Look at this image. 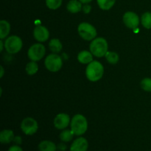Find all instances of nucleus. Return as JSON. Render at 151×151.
Masks as SVG:
<instances>
[{"mask_svg": "<svg viewBox=\"0 0 151 151\" xmlns=\"http://www.w3.org/2000/svg\"><path fill=\"white\" fill-rule=\"evenodd\" d=\"M104 74V67L97 60H93L88 63L86 69V75L88 81L91 82H97L100 81Z\"/></svg>", "mask_w": 151, "mask_h": 151, "instance_id": "f257e3e1", "label": "nucleus"}, {"mask_svg": "<svg viewBox=\"0 0 151 151\" xmlns=\"http://www.w3.org/2000/svg\"><path fill=\"white\" fill-rule=\"evenodd\" d=\"M71 130L75 135L81 136L86 132L88 129V122L83 115L76 114L71 120Z\"/></svg>", "mask_w": 151, "mask_h": 151, "instance_id": "f03ea898", "label": "nucleus"}, {"mask_svg": "<svg viewBox=\"0 0 151 151\" xmlns=\"http://www.w3.org/2000/svg\"><path fill=\"white\" fill-rule=\"evenodd\" d=\"M90 52L93 55L97 58H102L106 55L108 52V42L104 38H97L92 40L90 44Z\"/></svg>", "mask_w": 151, "mask_h": 151, "instance_id": "7ed1b4c3", "label": "nucleus"}, {"mask_svg": "<svg viewBox=\"0 0 151 151\" xmlns=\"http://www.w3.org/2000/svg\"><path fill=\"white\" fill-rule=\"evenodd\" d=\"M78 31L80 36L86 41H92L97 36L95 27L88 22H82L80 24Z\"/></svg>", "mask_w": 151, "mask_h": 151, "instance_id": "20e7f679", "label": "nucleus"}, {"mask_svg": "<svg viewBox=\"0 0 151 151\" xmlns=\"http://www.w3.org/2000/svg\"><path fill=\"white\" fill-rule=\"evenodd\" d=\"M23 42L17 35H11L4 41V48L10 54H16L22 48Z\"/></svg>", "mask_w": 151, "mask_h": 151, "instance_id": "39448f33", "label": "nucleus"}, {"mask_svg": "<svg viewBox=\"0 0 151 151\" xmlns=\"http://www.w3.org/2000/svg\"><path fill=\"white\" fill-rule=\"evenodd\" d=\"M46 68L47 70L52 72H58L63 66V60L60 56L56 53L50 54L45 58L44 61Z\"/></svg>", "mask_w": 151, "mask_h": 151, "instance_id": "423d86ee", "label": "nucleus"}, {"mask_svg": "<svg viewBox=\"0 0 151 151\" xmlns=\"http://www.w3.org/2000/svg\"><path fill=\"white\" fill-rule=\"evenodd\" d=\"M46 48L43 44H35L31 46L27 52V56L32 61H38L45 55Z\"/></svg>", "mask_w": 151, "mask_h": 151, "instance_id": "0eeeda50", "label": "nucleus"}, {"mask_svg": "<svg viewBox=\"0 0 151 151\" xmlns=\"http://www.w3.org/2000/svg\"><path fill=\"white\" fill-rule=\"evenodd\" d=\"M38 128L37 121L32 117H27L22 120L21 123V129L22 132L28 136L35 134Z\"/></svg>", "mask_w": 151, "mask_h": 151, "instance_id": "6e6552de", "label": "nucleus"}, {"mask_svg": "<svg viewBox=\"0 0 151 151\" xmlns=\"http://www.w3.org/2000/svg\"><path fill=\"white\" fill-rule=\"evenodd\" d=\"M123 22L127 27L135 29L139 24V17L136 13L132 11H128L123 15Z\"/></svg>", "mask_w": 151, "mask_h": 151, "instance_id": "1a4fd4ad", "label": "nucleus"}, {"mask_svg": "<svg viewBox=\"0 0 151 151\" xmlns=\"http://www.w3.org/2000/svg\"><path fill=\"white\" fill-rule=\"evenodd\" d=\"M33 36L38 42H45L50 37V32L47 27L42 25H38L34 29Z\"/></svg>", "mask_w": 151, "mask_h": 151, "instance_id": "9d476101", "label": "nucleus"}, {"mask_svg": "<svg viewBox=\"0 0 151 151\" xmlns=\"http://www.w3.org/2000/svg\"><path fill=\"white\" fill-rule=\"evenodd\" d=\"M70 123V117L64 113L58 114L54 119V125L57 129L63 130Z\"/></svg>", "mask_w": 151, "mask_h": 151, "instance_id": "9b49d317", "label": "nucleus"}, {"mask_svg": "<svg viewBox=\"0 0 151 151\" xmlns=\"http://www.w3.org/2000/svg\"><path fill=\"white\" fill-rule=\"evenodd\" d=\"M88 142L84 137H79L72 142L70 147V151H87Z\"/></svg>", "mask_w": 151, "mask_h": 151, "instance_id": "f8f14e48", "label": "nucleus"}, {"mask_svg": "<svg viewBox=\"0 0 151 151\" xmlns=\"http://www.w3.org/2000/svg\"><path fill=\"white\" fill-rule=\"evenodd\" d=\"M78 60L83 64H88L93 61V54L87 50H83L78 53Z\"/></svg>", "mask_w": 151, "mask_h": 151, "instance_id": "ddd939ff", "label": "nucleus"}, {"mask_svg": "<svg viewBox=\"0 0 151 151\" xmlns=\"http://www.w3.org/2000/svg\"><path fill=\"white\" fill-rule=\"evenodd\" d=\"M14 134L12 130H3L0 133V142L2 144H9L14 139Z\"/></svg>", "mask_w": 151, "mask_h": 151, "instance_id": "4468645a", "label": "nucleus"}, {"mask_svg": "<svg viewBox=\"0 0 151 151\" xmlns=\"http://www.w3.org/2000/svg\"><path fill=\"white\" fill-rule=\"evenodd\" d=\"M67 10L69 13H77L81 11L83 9L82 3L79 0H70L68 2L67 6H66Z\"/></svg>", "mask_w": 151, "mask_h": 151, "instance_id": "2eb2a0df", "label": "nucleus"}, {"mask_svg": "<svg viewBox=\"0 0 151 151\" xmlns=\"http://www.w3.org/2000/svg\"><path fill=\"white\" fill-rule=\"evenodd\" d=\"M38 150L39 151H56L57 147L53 142L44 140L39 143Z\"/></svg>", "mask_w": 151, "mask_h": 151, "instance_id": "dca6fc26", "label": "nucleus"}, {"mask_svg": "<svg viewBox=\"0 0 151 151\" xmlns=\"http://www.w3.org/2000/svg\"><path fill=\"white\" fill-rule=\"evenodd\" d=\"M10 24L8 22L5 20H1L0 22V38L4 39L10 33Z\"/></svg>", "mask_w": 151, "mask_h": 151, "instance_id": "f3484780", "label": "nucleus"}, {"mask_svg": "<svg viewBox=\"0 0 151 151\" xmlns=\"http://www.w3.org/2000/svg\"><path fill=\"white\" fill-rule=\"evenodd\" d=\"M49 47L53 53H58L59 52L61 51L63 46H62L60 40L58 38H52V40H50V43H49Z\"/></svg>", "mask_w": 151, "mask_h": 151, "instance_id": "a211bd4d", "label": "nucleus"}, {"mask_svg": "<svg viewBox=\"0 0 151 151\" xmlns=\"http://www.w3.org/2000/svg\"><path fill=\"white\" fill-rule=\"evenodd\" d=\"M99 7L103 10H109L114 5L116 0H97Z\"/></svg>", "mask_w": 151, "mask_h": 151, "instance_id": "6ab92c4d", "label": "nucleus"}, {"mask_svg": "<svg viewBox=\"0 0 151 151\" xmlns=\"http://www.w3.org/2000/svg\"><path fill=\"white\" fill-rule=\"evenodd\" d=\"M141 22L142 26L146 29H151V13L146 12L142 16Z\"/></svg>", "mask_w": 151, "mask_h": 151, "instance_id": "aec40b11", "label": "nucleus"}, {"mask_svg": "<svg viewBox=\"0 0 151 151\" xmlns=\"http://www.w3.org/2000/svg\"><path fill=\"white\" fill-rule=\"evenodd\" d=\"M75 134L72 130H64L60 134V139L63 142H70L73 138Z\"/></svg>", "mask_w": 151, "mask_h": 151, "instance_id": "412c9836", "label": "nucleus"}, {"mask_svg": "<svg viewBox=\"0 0 151 151\" xmlns=\"http://www.w3.org/2000/svg\"><path fill=\"white\" fill-rule=\"evenodd\" d=\"M106 60L111 64H116L119 61V55L115 52H107V53L105 55Z\"/></svg>", "mask_w": 151, "mask_h": 151, "instance_id": "4be33fe9", "label": "nucleus"}, {"mask_svg": "<svg viewBox=\"0 0 151 151\" xmlns=\"http://www.w3.org/2000/svg\"><path fill=\"white\" fill-rule=\"evenodd\" d=\"M25 69H26V72L28 75H33L38 72V66L35 63V61H31L26 65Z\"/></svg>", "mask_w": 151, "mask_h": 151, "instance_id": "5701e85b", "label": "nucleus"}, {"mask_svg": "<svg viewBox=\"0 0 151 151\" xmlns=\"http://www.w3.org/2000/svg\"><path fill=\"white\" fill-rule=\"evenodd\" d=\"M61 4L62 0H46V5L51 10H57Z\"/></svg>", "mask_w": 151, "mask_h": 151, "instance_id": "b1692460", "label": "nucleus"}, {"mask_svg": "<svg viewBox=\"0 0 151 151\" xmlns=\"http://www.w3.org/2000/svg\"><path fill=\"white\" fill-rule=\"evenodd\" d=\"M141 87L144 91L151 92V78H147L141 81Z\"/></svg>", "mask_w": 151, "mask_h": 151, "instance_id": "393cba45", "label": "nucleus"}, {"mask_svg": "<svg viewBox=\"0 0 151 151\" xmlns=\"http://www.w3.org/2000/svg\"><path fill=\"white\" fill-rule=\"evenodd\" d=\"M82 10L85 13H89L91 10V5H89L88 4H85L83 6Z\"/></svg>", "mask_w": 151, "mask_h": 151, "instance_id": "a878e982", "label": "nucleus"}, {"mask_svg": "<svg viewBox=\"0 0 151 151\" xmlns=\"http://www.w3.org/2000/svg\"><path fill=\"white\" fill-rule=\"evenodd\" d=\"M8 151H23L22 148L19 145H13L9 148Z\"/></svg>", "mask_w": 151, "mask_h": 151, "instance_id": "bb28decb", "label": "nucleus"}, {"mask_svg": "<svg viewBox=\"0 0 151 151\" xmlns=\"http://www.w3.org/2000/svg\"><path fill=\"white\" fill-rule=\"evenodd\" d=\"M13 141H14L16 144L20 145V144H22V138H21L20 137H16L14 138V139H13Z\"/></svg>", "mask_w": 151, "mask_h": 151, "instance_id": "cd10ccee", "label": "nucleus"}, {"mask_svg": "<svg viewBox=\"0 0 151 151\" xmlns=\"http://www.w3.org/2000/svg\"><path fill=\"white\" fill-rule=\"evenodd\" d=\"M58 148L60 149L61 150H65L66 148V146L64 145H63V144H60L58 145Z\"/></svg>", "mask_w": 151, "mask_h": 151, "instance_id": "c85d7f7f", "label": "nucleus"}, {"mask_svg": "<svg viewBox=\"0 0 151 151\" xmlns=\"http://www.w3.org/2000/svg\"><path fill=\"white\" fill-rule=\"evenodd\" d=\"M4 47V43H3L2 39H1V41H0V51H1V52L2 51Z\"/></svg>", "mask_w": 151, "mask_h": 151, "instance_id": "c756f323", "label": "nucleus"}, {"mask_svg": "<svg viewBox=\"0 0 151 151\" xmlns=\"http://www.w3.org/2000/svg\"><path fill=\"white\" fill-rule=\"evenodd\" d=\"M0 70H1V74H0V78H2L3 76H4V68H3L2 66H1V67H0Z\"/></svg>", "mask_w": 151, "mask_h": 151, "instance_id": "7c9ffc66", "label": "nucleus"}, {"mask_svg": "<svg viewBox=\"0 0 151 151\" xmlns=\"http://www.w3.org/2000/svg\"><path fill=\"white\" fill-rule=\"evenodd\" d=\"M82 4H88L89 2H91L92 0H79Z\"/></svg>", "mask_w": 151, "mask_h": 151, "instance_id": "2f4dec72", "label": "nucleus"}]
</instances>
